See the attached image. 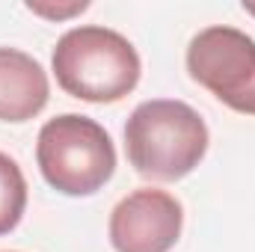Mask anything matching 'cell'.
<instances>
[{
    "mask_svg": "<svg viewBox=\"0 0 255 252\" xmlns=\"http://www.w3.org/2000/svg\"><path fill=\"white\" fill-rule=\"evenodd\" d=\"M190 77L235 113L255 116V39L238 27L214 24L187 45Z\"/></svg>",
    "mask_w": 255,
    "mask_h": 252,
    "instance_id": "obj_4",
    "label": "cell"
},
{
    "mask_svg": "<svg viewBox=\"0 0 255 252\" xmlns=\"http://www.w3.org/2000/svg\"><path fill=\"white\" fill-rule=\"evenodd\" d=\"M181 229L184 208L166 190H133L110 214V244L116 252H169Z\"/></svg>",
    "mask_w": 255,
    "mask_h": 252,
    "instance_id": "obj_5",
    "label": "cell"
},
{
    "mask_svg": "<svg viewBox=\"0 0 255 252\" xmlns=\"http://www.w3.org/2000/svg\"><path fill=\"white\" fill-rule=\"evenodd\" d=\"M42 178L63 196H92L116 172V148L104 125L89 116L63 113L48 119L36 139Z\"/></svg>",
    "mask_w": 255,
    "mask_h": 252,
    "instance_id": "obj_3",
    "label": "cell"
},
{
    "mask_svg": "<svg viewBox=\"0 0 255 252\" xmlns=\"http://www.w3.org/2000/svg\"><path fill=\"white\" fill-rule=\"evenodd\" d=\"M54 77L71 98L89 104H116L139 83L142 63L122 33L98 24L71 27L54 48Z\"/></svg>",
    "mask_w": 255,
    "mask_h": 252,
    "instance_id": "obj_2",
    "label": "cell"
},
{
    "mask_svg": "<svg viewBox=\"0 0 255 252\" xmlns=\"http://www.w3.org/2000/svg\"><path fill=\"white\" fill-rule=\"evenodd\" d=\"M27 208V181L21 166L0 151V235H9Z\"/></svg>",
    "mask_w": 255,
    "mask_h": 252,
    "instance_id": "obj_7",
    "label": "cell"
},
{
    "mask_svg": "<svg viewBox=\"0 0 255 252\" xmlns=\"http://www.w3.org/2000/svg\"><path fill=\"white\" fill-rule=\"evenodd\" d=\"M30 12L36 15H45V18H68V15H77L83 9H89V3H71V6H42V3H27Z\"/></svg>",
    "mask_w": 255,
    "mask_h": 252,
    "instance_id": "obj_8",
    "label": "cell"
},
{
    "mask_svg": "<svg viewBox=\"0 0 255 252\" xmlns=\"http://www.w3.org/2000/svg\"><path fill=\"white\" fill-rule=\"evenodd\" d=\"M125 151L136 175L181 181L208 151V125L184 101L151 98L136 104L128 119Z\"/></svg>",
    "mask_w": 255,
    "mask_h": 252,
    "instance_id": "obj_1",
    "label": "cell"
},
{
    "mask_svg": "<svg viewBox=\"0 0 255 252\" xmlns=\"http://www.w3.org/2000/svg\"><path fill=\"white\" fill-rule=\"evenodd\" d=\"M244 12H250V15H255V3H244Z\"/></svg>",
    "mask_w": 255,
    "mask_h": 252,
    "instance_id": "obj_9",
    "label": "cell"
},
{
    "mask_svg": "<svg viewBox=\"0 0 255 252\" xmlns=\"http://www.w3.org/2000/svg\"><path fill=\"white\" fill-rule=\"evenodd\" d=\"M51 83L39 60L18 48H0V122H27L45 110Z\"/></svg>",
    "mask_w": 255,
    "mask_h": 252,
    "instance_id": "obj_6",
    "label": "cell"
}]
</instances>
